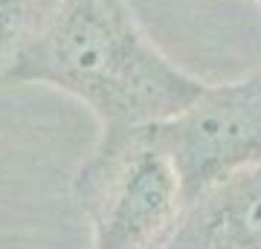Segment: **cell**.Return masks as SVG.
Listing matches in <instances>:
<instances>
[{
  "mask_svg": "<svg viewBox=\"0 0 261 249\" xmlns=\"http://www.w3.org/2000/svg\"><path fill=\"white\" fill-rule=\"evenodd\" d=\"M163 249H261V162L186 200Z\"/></svg>",
  "mask_w": 261,
  "mask_h": 249,
  "instance_id": "cell-4",
  "label": "cell"
},
{
  "mask_svg": "<svg viewBox=\"0 0 261 249\" xmlns=\"http://www.w3.org/2000/svg\"><path fill=\"white\" fill-rule=\"evenodd\" d=\"M183 200L261 162V67L232 81L206 84L177 116L160 122Z\"/></svg>",
  "mask_w": 261,
  "mask_h": 249,
  "instance_id": "cell-3",
  "label": "cell"
},
{
  "mask_svg": "<svg viewBox=\"0 0 261 249\" xmlns=\"http://www.w3.org/2000/svg\"><path fill=\"white\" fill-rule=\"evenodd\" d=\"M252 3H255V6H258V9H261V0H252Z\"/></svg>",
  "mask_w": 261,
  "mask_h": 249,
  "instance_id": "cell-6",
  "label": "cell"
},
{
  "mask_svg": "<svg viewBox=\"0 0 261 249\" xmlns=\"http://www.w3.org/2000/svg\"><path fill=\"white\" fill-rule=\"evenodd\" d=\"M73 194L93 249H163L186 203L160 122L99 133L73 177Z\"/></svg>",
  "mask_w": 261,
  "mask_h": 249,
  "instance_id": "cell-2",
  "label": "cell"
},
{
  "mask_svg": "<svg viewBox=\"0 0 261 249\" xmlns=\"http://www.w3.org/2000/svg\"><path fill=\"white\" fill-rule=\"evenodd\" d=\"M56 0H0V70L47 18Z\"/></svg>",
  "mask_w": 261,
  "mask_h": 249,
  "instance_id": "cell-5",
  "label": "cell"
},
{
  "mask_svg": "<svg viewBox=\"0 0 261 249\" xmlns=\"http://www.w3.org/2000/svg\"><path fill=\"white\" fill-rule=\"evenodd\" d=\"M47 84L82 102L99 133L157 125L197 99L209 81L160 49L128 0H56L0 70V87Z\"/></svg>",
  "mask_w": 261,
  "mask_h": 249,
  "instance_id": "cell-1",
  "label": "cell"
}]
</instances>
